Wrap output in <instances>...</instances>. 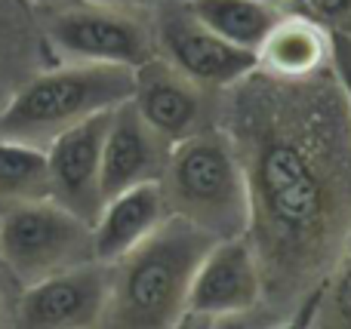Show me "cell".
Instances as JSON below:
<instances>
[{
  "instance_id": "22",
  "label": "cell",
  "mask_w": 351,
  "mask_h": 329,
  "mask_svg": "<svg viewBox=\"0 0 351 329\" xmlns=\"http://www.w3.org/2000/svg\"><path fill=\"white\" fill-rule=\"evenodd\" d=\"M173 329H210V320L197 317V314H182L179 324H176Z\"/></svg>"
},
{
  "instance_id": "6",
  "label": "cell",
  "mask_w": 351,
  "mask_h": 329,
  "mask_svg": "<svg viewBox=\"0 0 351 329\" xmlns=\"http://www.w3.org/2000/svg\"><path fill=\"white\" fill-rule=\"evenodd\" d=\"M47 37L68 62L139 68L154 55L152 18L130 6L74 0L56 6L47 18Z\"/></svg>"
},
{
  "instance_id": "20",
  "label": "cell",
  "mask_w": 351,
  "mask_h": 329,
  "mask_svg": "<svg viewBox=\"0 0 351 329\" xmlns=\"http://www.w3.org/2000/svg\"><path fill=\"white\" fill-rule=\"evenodd\" d=\"M321 302H324V283H315L311 289H305L302 299L296 302V311L284 320V324L271 329H311L321 317Z\"/></svg>"
},
{
  "instance_id": "2",
  "label": "cell",
  "mask_w": 351,
  "mask_h": 329,
  "mask_svg": "<svg viewBox=\"0 0 351 329\" xmlns=\"http://www.w3.org/2000/svg\"><path fill=\"white\" fill-rule=\"evenodd\" d=\"M210 237L182 215H170L139 246L108 265L111 293L105 320L111 329H173L185 314L188 287Z\"/></svg>"
},
{
  "instance_id": "3",
  "label": "cell",
  "mask_w": 351,
  "mask_h": 329,
  "mask_svg": "<svg viewBox=\"0 0 351 329\" xmlns=\"http://www.w3.org/2000/svg\"><path fill=\"white\" fill-rule=\"evenodd\" d=\"M160 188L170 213L210 237H243L250 231V188L241 154L216 123L173 142Z\"/></svg>"
},
{
  "instance_id": "10",
  "label": "cell",
  "mask_w": 351,
  "mask_h": 329,
  "mask_svg": "<svg viewBox=\"0 0 351 329\" xmlns=\"http://www.w3.org/2000/svg\"><path fill=\"white\" fill-rule=\"evenodd\" d=\"M213 92L216 90L200 86L154 53L148 62L133 68L130 102L167 142H179L213 127Z\"/></svg>"
},
{
  "instance_id": "19",
  "label": "cell",
  "mask_w": 351,
  "mask_h": 329,
  "mask_svg": "<svg viewBox=\"0 0 351 329\" xmlns=\"http://www.w3.org/2000/svg\"><path fill=\"white\" fill-rule=\"evenodd\" d=\"M333 77L342 90V98H346L348 108V120H351V34L348 31H333Z\"/></svg>"
},
{
  "instance_id": "16",
  "label": "cell",
  "mask_w": 351,
  "mask_h": 329,
  "mask_svg": "<svg viewBox=\"0 0 351 329\" xmlns=\"http://www.w3.org/2000/svg\"><path fill=\"white\" fill-rule=\"evenodd\" d=\"M0 200H49V166L40 145L0 135Z\"/></svg>"
},
{
  "instance_id": "5",
  "label": "cell",
  "mask_w": 351,
  "mask_h": 329,
  "mask_svg": "<svg viewBox=\"0 0 351 329\" xmlns=\"http://www.w3.org/2000/svg\"><path fill=\"white\" fill-rule=\"evenodd\" d=\"M0 262L22 287L93 262L90 222L56 200L12 203L0 219Z\"/></svg>"
},
{
  "instance_id": "27",
  "label": "cell",
  "mask_w": 351,
  "mask_h": 329,
  "mask_svg": "<svg viewBox=\"0 0 351 329\" xmlns=\"http://www.w3.org/2000/svg\"><path fill=\"white\" fill-rule=\"evenodd\" d=\"M342 250L351 252V222H348V231H346V240H342Z\"/></svg>"
},
{
  "instance_id": "25",
  "label": "cell",
  "mask_w": 351,
  "mask_h": 329,
  "mask_svg": "<svg viewBox=\"0 0 351 329\" xmlns=\"http://www.w3.org/2000/svg\"><path fill=\"white\" fill-rule=\"evenodd\" d=\"M34 3H40V6H65V3H74V0H34Z\"/></svg>"
},
{
  "instance_id": "1",
  "label": "cell",
  "mask_w": 351,
  "mask_h": 329,
  "mask_svg": "<svg viewBox=\"0 0 351 329\" xmlns=\"http://www.w3.org/2000/svg\"><path fill=\"white\" fill-rule=\"evenodd\" d=\"M231 135L250 188L262 271H311L351 222V120L333 68L311 80L253 71L228 86Z\"/></svg>"
},
{
  "instance_id": "12",
  "label": "cell",
  "mask_w": 351,
  "mask_h": 329,
  "mask_svg": "<svg viewBox=\"0 0 351 329\" xmlns=\"http://www.w3.org/2000/svg\"><path fill=\"white\" fill-rule=\"evenodd\" d=\"M170 145L158 129L145 123L136 105L123 102L111 111L102 142V197L121 194L136 185H152L164 179Z\"/></svg>"
},
{
  "instance_id": "7",
  "label": "cell",
  "mask_w": 351,
  "mask_h": 329,
  "mask_svg": "<svg viewBox=\"0 0 351 329\" xmlns=\"http://www.w3.org/2000/svg\"><path fill=\"white\" fill-rule=\"evenodd\" d=\"M154 53L206 90H228L256 71V53L241 49L191 16L185 0H158Z\"/></svg>"
},
{
  "instance_id": "15",
  "label": "cell",
  "mask_w": 351,
  "mask_h": 329,
  "mask_svg": "<svg viewBox=\"0 0 351 329\" xmlns=\"http://www.w3.org/2000/svg\"><path fill=\"white\" fill-rule=\"evenodd\" d=\"M185 6L197 22L250 53H256L268 28L287 12L268 0H185Z\"/></svg>"
},
{
  "instance_id": "17",
  "label": "cell",
  "mask_w": 351,
  "mask_h": 329,
  "mask_svg": "<svg viewBox=\"0 0 351 329\" xmlns=\"http://www.w3.org/2000/svg\"><path fill=\"white\" fill-rule=\"evenodd\" d=\"M321 308L330 311L339 329H351V252H346V259L339 262V268L330 274V280L324 283V302Z\"/></svg>"
},
{
  "instance_id": "9",
  "label": "cell",
  "mask_w": 351,
  "mask_h": 329,
  "mask_svg": "<svg viewBox=\"0 0 351 329\" xmlns=\"http://www.w3.org/2000/svg\"><path fill=\"white\" fill-rule=\"evenodd\" d=\"M262 289H265V271L247 234L213 240L194 268L185 314H197L206 320L253 314L262 302Z\"/></svg>"
},
{
  "instance_id": "28",
  "label": "cell",
  "mask_w": 351,
  "mask_h": 329,
  "mask_svg": "<svg viewBox=\"0 0 351 329\" xmlns=\"http://www.w3.org/2000/svg\"><path fill=\"white\" fill-rule=\"evenodd\" d=\"M348 34H351V28H348Z\"/></svg>"
},
{
  "instance_id": "21",
  "label": "cell",
  "mask_w": 351,
  "mask_h": 329,
  "mask_svg": "<svg viewBox=\"0 0 351 329\" xmlns=\"http://www.w3.org/2000/svg\"><path fill=\"white\" fill-rule=\"evenodd\" d=\"M210 329H262L253 320V314H228V317H213Z\"/></svg>"
},
{
  "instance_id": "24",
  "label": "cell",
  "mask_w": 351,
  "mask_h": 329,
  "mask_svg": "<svg viewBox=\"0 0 351 329\" xmlns=\"http://www.w3.org/2000/svg\"><path fill=\"white\" fill-rule=\"evenodd\" d=\"M268 3H274V6H280V10H293V12H296V6H299V0H268Z\"/></svg>"
},
{
  "instance_id": "26",
  "label": "cell",
  "mask_w": 351,
  "mask_h": 329,
  "mask_svg": "<svg viewBox=\"0 0 351 329\" xmlns=\"http://www.w3.org/2000/svg\"><path fill=\"white\" fill-rule=\"evenodd\" d=\"M0 329H6V305H3V295H0Z\"/></svg>"
},
{
  "instance_id": "14",
  "label": "cell",
  "mask_w": 351,
  "mask_h": 329,
  "mask_svg": "<svg viewBox=\"0 0 351 329\" xmlns=\"http://www.w3.org/2000/svg\"><path fill=\"white\" fill-rule=\"evenodd\" d=\"M170 203L160 182L136 185L121 194L108 197L93 219V259L102 265H114L133 246H139L148 234H154L170 219Z\"/></svg>"
},
{
  "instance_id": "11",
  "label": "cell",
  "mask_w": 351,
  "mask_h": 329,
  "mask_svg": "<svg viewBox=\"0 0 351 329\" xmlns=\"http://www.w3.org/2000/svg\"><path fill=\"white\" fill-rule=\"evenodd\" d=\"M111 111H102V114L65 129L43 148L49 166V200H56L59 207H65L68 213H74L90 225L105 203L102 142Z\"/></svg>"
},
{
  "instance_id": "18",
  "label": "cell",
  "mask_w": 351,
  "mask_h": 329,
  "mask_svg": "<svg viewBox=\"0 0 351 329\" xmlns=\"http://www.w3.org/2000/svg\"><path fill=\"white\" fill-rule=\"evenodd\" d=\"M296 12L317 18L330 31H348L351 28V0H299Z\"/></svg>"
},
{
  "instance_id": "23",
  "label": "cell",
  "mask_w": 351,
  "mask_h": 329,
  "mask_svg": "<svg viewBox=\"0 0 351 329\" xmlns=\"http://www.w3.org/2000/svg\"><path fill=\"white\" fill-rule=\"evenodd\" d=\"M96 3H111V6H130V10H145V6L158 3V0H96Z\"/></svg>"
},
{
  "instance_id": "8",
  "label": "cell",
  "mask_w": 351,
  "mask_h": 329,
  "mask_svg": "<svg viewBox=\"0 0 351 329\" xmlns=\"http://www.w3.org/2000/svg\"><path fill=\"white\" fill-rule=\"evenodd\" d=\"M108 293L111 271L96 259L56 271L25 287L16 329H93L105 320Z\"/></svg>"
},
{
  "instance_id": "13",
  "label": "cell",
  "mask_w": 351,
  "mask_h": 329,
  "mask_svg": "<svg viewBox=\"0 0 351 329\" xmlns=\"http://www.w3.org/2000/svg\"><path fill=\"white\" fill-rule=\"evenodd\" d=\"M333 31L305 12H280L256 47V71L274 80H311L330 71Z\"/></svg>"
},
{
  "instance_id": "4",
  "label": "cell",
  "mask_w": 351,
  "mask_h": 329,
  "mask_svg": "<svg viewBox=\"0 0 351 329\" xmlns=\"http://www.w3.org/2000/svg\"><path fill=\"white\" fill-rule=\"evenodd\" d=\"M133 96V68L65 62L19 86L0 108V135L47 148L59 133Z\"/></svg>"
}]
</instances>
